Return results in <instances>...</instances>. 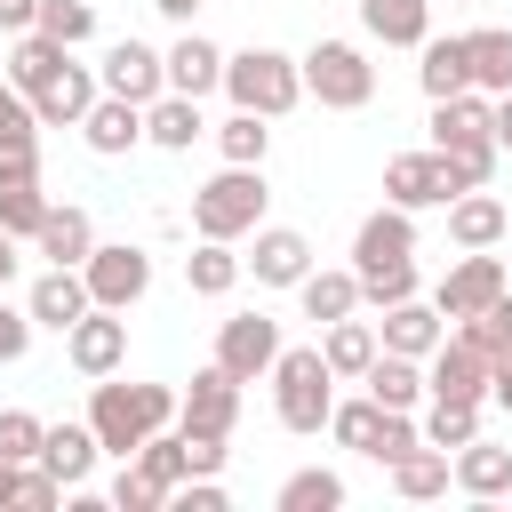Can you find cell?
<instances>
[{"label":"cell","instance_id":"cell-19","mask_svg":"<svg viewBox=\"0 0 512 512\" xmlns=\"http://www.w3.org/2000/svg\"><path fill=\"white\" fill-rule=\"evenodd\" d=\"M376 336H384V352L432 360V352H440V336H448V312H440V304H424V296H408V304H392V312L376 320Z\"/></svg>","mask_w":512,"mask_h":512},{"label":"cell","instance_id":"cell-17","mask_svg":"<svg viewBox=\"0 0 512 512\" xmlns=\"http://www.w3.org/2000/svg\"><path fill=\"white\" fill-rule=\"evenodd\" d=\"M88 304H96V296H88V272H80V264H48V272L32 280V296H24V312H32L40 328H56V336H64Z\"/></svg>","mask_w":512,"mask_h":512},{"label":"cell","instance_id":"cell-29","mask_svg":"<svg viewBox=\"0 0 512 512\" xmlns=\"http://www.w3.org/2000/svg\"><path fill=\"white\" fill-rule=\"evenodd\" d=\"M504 224H512V216H504L496 192H456V200H448V240H456V248H496Z\"/></svg>","mask_w":512,"mask_h":512},{"label":"cell","instance_id":"cell-13","mask_svg":"<svg viewBox=\"0 0 512 512\" xmlns=\"http://www.w3.org/2000/svg\"><path fill=\"white\" fill-rule=\"evenodd\" d=\"M96 80H104V96L152 104V96H168V56H160V48H144V40H112V48H104V64H96Z\"/></svg>","mask_w":512,"mask_h":512},{"label":"cell","instance_id":"cell-15","mask_svg":"<svg viewBox=\"0 0 512 512\" xmlns=\"http://www.w3.org/2000/svg\"><path fill=\"white\" fill-rule=\"evenodd\" d=\"M48 216V192H40V152H0V232L32 240Z\"/></svg>","mask_w":512,"mask_h":512},{"label":"cell","instance_id":"cell-44","mask_svg":"<svg viewBox=\"0 0 512 512\" xmlns=\"http://www.w3.org/2000/svg\"><path fill=\"white\" fill-rule=\"evenodd\" d=\"M40 440H48V424L32 408H0V456L8 464H40Z\"/></svg>","mask_w":512,"mask_h":512},{"label":"cell","instance_id":"cell-1","mask_svg":"<svg viewBox=\"0 0 512 512\" xmlns=\"http://www.w3.org/2000/svg\"><path fill=\"white\" fill-rule=\"evenodd\" d=\"M176 408H184V392H168V384H112V376H96V392H88V424H96L104 456H120V464L152 432H168Z\"/></svg>","mask_w":512,"mask_h":512},{"label":"cell","instance_id":"cell-52","mask_svg":"<svg viewBox=\"0 0 512 512\" xmlns=\"http://www.w3.org/2000/svg\"><path fill=\"white\" fill-rule=\"evenodd\" d=\"M16 280V232H0V288Z\"/></svg>","mask_w":512,"mask_h":512},{"label":"cell","instance_id":"cell-21","mask_svg":"<svg viewBox=\"0 0 512 512\" xmlns=\"http://www.w3.org/2000/svg\"><path fill=\"white\" fill-rule=\"evenodd\" d=\"M80 136H88L96 160H120V152L144 144V104H128V96H96L88 120H80Z\"/></svg>","mask_w":512,"mask_h":512},{"label":"cell","instance_id":"cell-41","mask_svg":"<svg viewBox=\"0 0 512 512\" xmlns=\"http://www.w3.org/2000/svg\"><path fill=\"white\" fill-rule=\"evenodd\" d=\"M424 440L448 448V456H456L464 440H480V400H432V408H424Z\"/></svg>","mask_w":512,"mask_h":512},{"label":"cell","instance_id":"cell-18","mask_svg":"<svg viewBox=\"0 0 512 512\" xmlns=\"http://www.w3.org/2000/svg\"><path fill=\"white\" fill-rule=\"evenodd\" d=\"M496 136V96L464 88V96H440L432 104V144L440 152H464V144H488Z\"/></svg>","mask_w":512,"mask_h":512},{"label":"cell","instance_id":"cell-33","mask_svg":"<svg viewBox=\"0 0 512 512\" xmlns=\"http://www.w3.org/2000/svg\"><path fill=\"white\" fill-rule=\"evenodd\" d=\"M464 56H472V88L480 96H512V32L504 24L464 32Z\"/></svg>","mask_w":512,"mask_h":512},{"label":"cell","instance_id":"cell-14","mask_svg":"<svg viewBox=\"0 0 512 512\" xmlns=\"http://www.w3.org/2000/svg\"><path fill=\"white\" fill-rule=\"evenodd\" d=\"M176 424H184V432H208V440H232V424H240V376H224V368L208 360V368L192 376Z\"/></svg>","mask_w":512,"mask_h":512},{"label":"cell","instance_id":"cell-36","mask_svg":"<svg viewBox=\"0 0 512 512\" xmlns=\"http://www.w3.org/2000/svg\"><path fill=\"white\" fill-rule=\"evenodd\" d=\"M296 296H304V320H320V328H328V320L360 312V272H320V264H312V272L296 280Z\"/></svg>","mask_w":512,"mask_h":512},{"label":"cell","instance_id":"cell-34","mask_svg":"<svg viewBox=\"0 0 512 512\" xmlns=\"http://www.w3.org/2000/svg\"><path fill=\"white\" fill-rule=\"evenodd\" d=\"M72 64V48L64 40H48V32H16V56H8V80L24 88V96H40L56 72Z\"/></svg>","mask_w":512,"mask_h":512},{"label":"cell","instance_id":"cell-12","mask_svg":"<svg viewBox=\"0 0 512 512\" xmlns=\"http://www.w3.org/2000/svg\"><path fill=\"white\" fill-rule=\"evenodd\" d=\"M488 376H496V360L456 328V336H440V352L424 360V384H432V400H488Z\"/></svg>","mask_w":512,"mask_h":512},{"label":"cell","instance_id":"cell-2","mask_svg":"<svg viewBox=\"0 0 512 512\" xmlns=\"http://www.w3.org/2000/svg\"><path fill=\"white\" fill-rule=\"evenodd\" d=\"M272 408H280V424L288 432H328V408H336V368H328V352L320 344H280V360H272Z\"/></svg>","mask_w":512,"mask_h":512},{"label":"cell","instance_id":"cell-30","mask_svg":"<svg viewBox=\"0 0 512 512\" xmlns=\"http://www.w3.org/2000/svg\"><path fill=\"white\" fill-rule=\"evenodd\" d=\"M320 352H328V368H336V384H344V376H368V360L384 352V336H376V320H352V312H344V320L320 328Z\"/></svg>","mask_w":512,"mask_h":512},{"label":"cell","instance_id":"cell-7","mask_svg":"<svg viewBox=\"0 0 512 512\" xmlns=\"http://www.w3.org/2000/svg\"><path fill=\"white\" fill-rule=\"evenodd\" d=\"M512 288V264L496 256V248H464L448 272H440V288H432V304L448 312V320H472V312H488L496 296Z\"/></svg>","mask_w":512,"mask_h":512},{"label":"cell","instance_id":"cell-37","mask_svg":"<svg viewBox=\"0 0 512 512\" xmlns=\"http://www.w3.org/2000/svg\"><path fill=\"white\" fill-rule=\"evenodd\" d=\"M216 152H224L232 168H264V152H272V120L232 104V120H216Z\"/></svg>","mask_w":512,"mask_h":512},{"label":"cell","instance_id":"cell-46","mask_svg":"<svg viewBox=\"0 0 512 512\" xmlns=\"http://www.w3.org/2000/svg\"><path fill=\"white\" fill-rule=\"evenodd\" d=\"M408 296H416V264H384V272L360 280V304H376V312H392V304H408Z\"/></svg>","mask_w":512,"mask_h":512},{"label":"cell","instance_id":"cell-47","mask_svg":"<svg viewBox=\"0 0 512 512\" xmlns=\"http://www.w3.org/2000/svg\"><path fill=\"white\" fill-rule=\"evenodd\" d=\"M112 504H120V512H160V504H168V488H160V480H144L136 464H120V480H112Z\"/></svg>","mask_w":512,"mask_h":512},{"label":"cell","instance_id":"cell-22","mask_svg":"<svg viewBox=\"0 0 512 512\" xmlns=\"http://www.w3.org/2000/svg\"><path fill=\"white\" fill-rule=\"evenodd\" d=\"M96 456H104V440H96V424H88V416H80V424H48V440H40V464H48L64 488H88Z\"/></svg>","mask_w":512,"mask_h":512},{"label":"cell","instance_id":"cell-3","mask_svg":"<svg viewBox=\"0 0 512 512\" xmlns=\"http://www.w3.org/2000/svg\"><path fill=\"white\" fill-rule=\"evenodd\" d=\"M224 96L240 104V112H264V120H288L296 104H304V56H280V48H240V56H224Z\"/></svg>","mask_w":512,"mask_h":512},{"label":"cell","instance_id":"cell-51","mask_svg":"<svg viewBox=\"0 0 512 512\" xmlns=\"http://www.w3.org/2000/svg\"><path fill=\"white\" fill-rule=\"evenodd\" d=\"M152 8H160L168 24H192V16H200V0H152Z\"/></svg>","mask_w":512,"mask_h":512},{"label":"cell","instance_id":"cell-4","mask_svg":"<svg viewBox=\"0 0 512 512\" xmlns=\"http://www.w3.org/2000/svg\"><path fill=\"white\" fill-rule=\"evenodd\" d=\"M264 208H272V184H264V168H216L200 192H192V232L200 240H248L256 224H264Z\"/></svg>","mask_w":512,"mask_h":512},{"label":"cell","instance_id":"cell-48","mask_svg":"<svg viewBox=\"0 0 512 512\" xmlns=\"http://www.w3.org/2000/svg\"><path fill=\"white\" fill-rule=\"evenodd\" d=\"M32 328H40V320H32L24 304H8V296H0V368H16V360L32 352Z\"/></svg>","mask_w":512,"mask_h":512},{"label":"cell","instance_id":"cell-55","mask_svg":"<svg viewBox=\"0 0 512 512\" xmlns=\"http://www.w3.org/2000/svg\"><path fill=\"white\" fill-rule=\"evenodd\" d=\"M448 8H464V0H448Z\"/></svg>","mask_w":512,"mask_h":512},{"label":"cell","instance_id":"cell-27","mask_svg":"<svg viewBox=\"0 0 512 512\" xmlns=\"http://www.w3.org/2000/svg\"><path fill=\"white\" fill-rule=\"evenodd\" d=\"M32 248L48 256V264H88V248H96V224H88V208H56L48 200V216H40V232H32Z\"/></svg>","mask_w":512,"mask_h":512},{"label":"cell","instance_id":"cell-23","mask_svg":"<svg viewBox=\"0 0 512 512\" xmlns=\"http://www.w3.org/2000/svg\"><path fill=\"white\" fill-rule=\"evenodd\" d=\"M168 88H176V96H216V88H224V48L184 24V40L168 48Z\"/></svg>","mask_w":512,"mask_h":512},{"label":"cell","instance_id":"cell-39","mask_svg":"<svg viewBox=\"0 0 512 512\" xmlns=\"http://www.w3.org/2000/svg\"><path fill=\"white\" fill-rule=\"evenodd\" d=\"M328 432H336V448H376V432H384V400L376 392H360V400H336L328 408Z\"/></svg>","mask_w":512,"mask_h":512},{"label":"cell","instance_id":"cell-16","mask_svg":"<svg viewBox=\"0 0 512 512\" xmlns=\"http://www.w3.org/2000/svg\"><path fill=\"white\" fill-rule=\"evenodd\" d=\"M248 272H256V288H296V280L312 272V240H304L296 224H256Z\"/></svg>","mask_w":512,"mask_h":512},{"label":"cell","instance_id":"cell-38","mask_svg":"<svg viewBox=\"0 0 512 512\" xmlns=\"http://www.w3.org/2000/svg\"><path fill=\"white\" fill-rule=\"evenodd\" d=\"M128 464H136L144 480H160L168 496H176V488L192 480V456H184V432H176V424H168V432H152V440H144V448H136Z\"/></svg>","mask_w":512,"mask_h":512},{"label":"cell","instance_id":"cell-45","mask_svg":"<svg viewBox=\"0 0 512 512\" xmlns=\"http://www.w3.org/2000/svg\"><path fill=\"white\" fill-rule=\"evenodd\" d=\"M456 328H464V336H472V344H480L488 360H504V352H512V288H504V296H496L488 312H472V320H456Z\"/></svg>","mask_w":512,"mask_h":512},{"label":"cell","instance_id":"cell-28","mask_svg":"<svg viewBox=\"0 0 512 512\" xmlns=\"http://www.w3.org/2000/svg\"><path fill=\"white\" fill-rule=\"evenodd\" d=\"M416 56H424V64H416V80H424V96H432V104H440V96H464V88H472V56H464V32H448V40L432 32V40L416 48Z\"/></svg>","mask_w":512,"mask_h":512},{"label":"cell","instance_id":"cell-25","mask_svg":"<svg viewBox=\"0 0 512 512\" xmlns=\"http://www.w3.org/2000/svg\"><path fill=\"white\" fill-rule=\"evenodd\" d=\"M456 488H464L472 504L512 496V448H496V440H464V448H456Z\"/></svg>","mask_w":512,"mask_h":512},{"label":"cell","instance_id":"cell-50","mask_svg":"<svg viewBox=\"0 0 512 512\" xmlns=\"http://www.w3.org/2000/svg\"><path fill=\"white\" fill-rule=\"evenodd\" d=\"M488 400H496V408H504V416H512V352H504V360H496V376H488Z\"/></svg>","mask_w":512,"mask_h":512},{"label":"cell","instance_id":"cell-9","mask_svg":"<svg viewBox=\"0 0 512 512\" xmlns=\"http://www.w3.org/2000/svg\"><path fill=\"white\" fill-rule=\"evenodd\" d=\"M80 272H88V296H96V304H112V312L144 304V288H152V256H144L136 240H112V248L96 240Z\"/></svg>","mask_w":512,"mask_h":512},{"label":"cell","instance_id":"cell-54","mask_svg":"<svg viewBox=\"0 0 512 512\" xmlns=\"http://www.w3.org/2000/svg\"><path fill=\"white\" fill-rule=\"evenodd\" d=\"M496 144L512 152V96H496Z\"/></svg>","mask_w":512,"mask_h":512},{"label":"cell","instance_id":"cell-26","mask_svg":"<svg viewBox=\"0 0 512 512\" xmlns=\"http://www.w3.org/2000/svg\"><path fill=\"white\" fill-rule=\"evenodd\" d=\"M360 24L384 48H424L432 40V0H360Z\"/></svg>","mask_w":512,"mask_h":512},{"label":"cell","instance_id":"cell-31","mask_svg":"<svg viewBox=\"0 0 512 512\" xmlns=\"http://www.w3.org/2000/svg\"><path fill=\"white\" fill-rule=\"evenodd\" d=\"M392 488H400L408 504H432V496H448V488H456V456L424 440V448H408V456L392 464Z\"/></svg>","mask_w":512,"mask_h":512},{"label":"cell","instance_id":"cell-42","mask_svg":"<svg viewBox=\"0 0 512 512\" xmlns=\"http://www.w3.org/2000/svg\"><path fill=\"white\" fill-rule=\"evenodd\" d=\"M0 152H40V112L16 80H0Z\"/></svg>","mask_w":512,"mask_h":512},{"label":"cell","instance_id":"cell-43","mask_svg":"<svg viewBox=\"0 0 512 512\" xmlns=\"http://www.w3.org/2000/svg\"><path fill=\"white\" fill-rule=\"evenodd\" d=\"M32 32L80 48V40H96V0H40V24H32Z\"/></svg>","mask_w":512,"mask_h":512},{"label":"cell","instance_id":"cell-40","mask_svg":"<svg viewBox=\"0 0 512 512\" xmlns=\"http://www.w3.org/2000/svg\"><path fill=\"white\" fill-rule=\"evenodd\" d=\"M336 504H344V480L328 464H304L280 480V512H336Z\"/></svg>","mask_w":512,"mask_h":512},{"label":"cell","instance_id":"cell-6","mask_svg":"<svg viewBox=\"0 0 512 512\" xmlns=\"http://www.w3.org/2000/svg\"><path fill=\"white\" fill-rule=\"evenodd\" d=\"M456 192H464V176H456V160H448L440 144L384 160V200H392V208H416V216H424V208H448Z\"/></svg>","mask_w":512,"mask_h":512},{"label":"cell","instance_id":"cell-53","mask_svg":"<svg viewBox=\"0 0 512 512\" xmlns=\"http://www.w3.org/2000/svg\"><path fill=\"white\" fill-rule=\"evenodd\" d=\"M16 480H24V464H8V456H0V504H16Z\"/></svg>","mask_w":512,"mask_h":512},{"label":"cell","instance_id":"cell-32","mask_svg":"<svg viewBox=\"0 0 512 512\" xmlns=\"http://www.w3.org/2000/svg\"><path fill=\"white\" fill-rule=\"evenodd\" d=\"M360 384H368L384 408H416V400H432V384H424V360H408V352H376Z\"/></svg>","mask_w":512,"mask_h":512},{"label":"cell","instance_id":"cell-10","mask_svg":"<svg viewBox=\"0 0 512 512\" xmlns=\"http://www.w3.org/2000/svg\"><path fill=\"white\" fill-rule=\"evenodd\" d=\"M272 360H280V320H272V312H232V320L216 328V368H224V376L256 384V376H272Z\"/></svg>","mask_w":512,"mask_h":512},{"label":"cell","instance_id":"cell-20","mask_svg":"<svg viewBox=\"0 0 512 512\" xmlns=\"http://www.w3.org/2000/svg\"><path fill=\"white\" fill-rule=\"evenodd\" d=\"M96 96H104V80H96V72H88V64L72 56V64H64V72H56V80H48L40 96H32V112H40V128H80Z\"/></svg>","mask_w":512,"mask_h":512},{"label":"cell","instance_id":"cell-8","mask_svg":"<svg viewBox=\"0 0 512 512\" xmlns=\"http://www.w3.org/2000/svg\"><path fill=\"white\" fill-rule=\"evenodd\" d=\"M64 360L96 384V376H120L128 368V312H112V304H88L72 328H64Z\"/></svg>","mask_w":512,"mask_h":512},{"label":"cell","instance_id":"cell-24","mask_svg":"<svg viewBox=\"0 0 512 512\" xmlns=\"http://www.w3.org/2000/svg\"><path fill=\"white\" fill-rule=\"evenodd\" d=\"M208 136V120H200V96H152L144 104V144H160V152H192Z\"/></svg>","mask_w":512,"mask_h":512},{"label":"cell","instance_id":"cell-49","mask_svg":"<svg viewBox=\"0 0 512 512\" xmlns=\"http://www.w3.org/2000/svg\"><path fill=\"white\" fill-rule=\"evenodd\" d=\"M40 24V0H0V32L16 40V32H32Z\"/></svg>","mask_w":512,"mask_h":512},{"label":"cell","instance_id":"cell-5","mask_svg":"<svg viewBox=\"0 0 512 512\" xmlns=\"http://www.w3.org/2000/svg\"><path fill=\"white\" fill-rule=\"evenodd\" d=\"M304 96L320 112H360L376 96V64L352 48V40H312L304 48Z\"/></svg>","mask_w":512,"mask_h":512},{"label":"cell","instance_id":"cell-11","mask_svg":"<svg viewBox=\"0 0 512 512\" xmlns=\"http://www.w3.org/2000/svg\"><path fill=\"white\" fill-rule=\"evenodd\" d=\"M384 264H416V208H376V216H360V232H352V272L368 280V272H384Z\"/></svg>","mask_w":512,"mask_h":512},{"label":"cell","instance_id":"cell-35","mask_svg":"<svg viewBox=\"0 0 512 512\" xmlns=\"http://www.w3.org/2000/svg\"><path fill=\"white\" fill-rule=\"evenodd\" d=\"M240 272H248V256H232V240H200V248L184 256V288H192V296H232Z\"/></svg>","mask_w":512,"mask_h":512}]
</instances>
